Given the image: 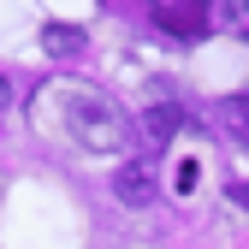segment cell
Wrapping results in <instances>:
<instances>
[{"label":"cell","mask_w":249,"mask_h":249,"mask_svg":"<svg viewBox=\"0 0 249 249\" xmlns=\"http://www.w3.org/2000/svg\"><path fill=\"white\" fill-rule=\"evenodd\" d=\"M6 101H12V89H6V77H0V113H6Z\"/></svg>","instance_id":"obj_10"},{"label":"cell","mask_w":249,"mask_h":249,"mask_svg":"<svg viewBox=\"0 0 249 249\" xmlns=\"http://www.w3.org/2000/svg\"><path fill=\"white\" fill-rule=\"evenodd\" d=\"M172 131H178V107H172V101H160V107H154V113H148V142H154V148H160V142H166Z\"/></svg>","instance_id":"obj_5"},{"label":"cell","mask_w":249,"mask_h":249,"mask_svg":"<svg viewBox=\"0 0 249 249\" xmlns=\"http://www.w3.org/2000/svg\"><path fill=\"white\" fill-rule=\"evenodd\" d=\"M113 196H119L124 208H148V202H154V172H148V160L119 166V178H113Z\"/></svg>","instance_id":"obj_3"},{"label":"cell","mask_w":249,"mask_h":249,"mask_svg":"<svg viewBox=\"0 0 249 249\" xmlns=\"http://www.w3.org/2000/svg\"><path fill=\"white\" fill-rule=\"evenodd\" d=\"M148 18H154V30H166L172 42H202L213 30V6L208 0H154Z\"/></svg>","instance_id":"obj_2"},{"label":"cell","mask_w":249,"mask_h":249,"mask_svg":"<svg viewBox=\"0 0 249 249\" xmlns=\"http://www.w3.org/2000/svg\"><path fill=\"white\" fill-rule=\"evenodd\" d=\"M231 202H237V208H249V184H231Z\"/></svg>","instance_id":"obj_9"},{"label":"cell","mask_w":249,"mask_h":249,"mask_svg":"<svg viewBox=\"0 0 249 249\" xmlns=\"http://www.w3.org/2000/svg\"><path fill=\"white\" fill-rule=\"evenodd\" d=\"M42 48H48V53H77V48H83V30H77V24H48V30H42Z\"/></svg>","instance_id":"obj_4"},{"label":"cell","mask_w":249,"mask_h":249,"mask_svg":"<svg viewBox=\"0 0 249 249\" xmlns=\"http://www.w3.org/2000/svg\"><path fill=\"white\" fill-rule=\"evenodd\" d=\"M226 30H237V36H249V0H226Z\"/></svg>","instance_id":"obj_7"},{"label":"cell","mask_w":249,"mask_h":249,"mask_svg":"<svg viewBox=\"0 0 249 249\" xmlns=\"http://www.w3.org/2000/svg\"><path fill=\"white\" fill-rule=\"evenodd\" d=\"M220 119H226L231 137H249V95H231V101L220 107Z\"/></svg>","instance_id":"obj_6"},{"label":"cell","mask_w":249,"mask_h":249,"mask_svg":"<svg viewBox=\"0 0 249 249\" xmlns=\"http://www.w3.org/2000/svg\"><path fill=\"white\" fill-rule=\"evenodd\" d=\"M48 101H59L66 131H71L89 154H113V148L131 142V119H124L119 101H107L101 89H89V83H59V89H48Z\"/></svg>","instance_id":"obj_1"},{"label":"cell","mask_w":249,"mask_h":249,"mask_svg":"<svg viewBox=\"0 0 249 249\" xmlns=\"http://www.w3.org/2000/svg\"><path fill=\"white\" fill-rule=\"evenodd\" d=\"M196 178H202L196 160H178V190H196Z\"/></svg>","instance_id":"obj_8"}]
</instances>
